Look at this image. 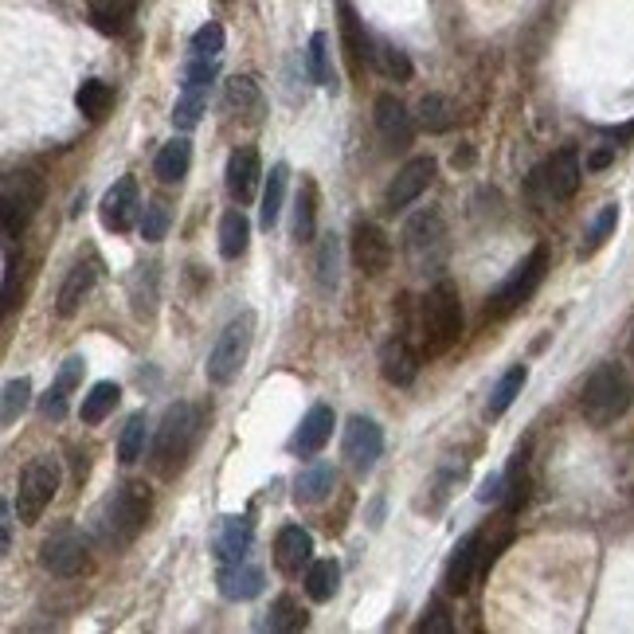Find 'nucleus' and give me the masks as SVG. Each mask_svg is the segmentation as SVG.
Returning <instances> with one entry per match:
<instances>
[{
	"label": "nucleus",
	"mask_w": 634,
	"mask_h": 634,
	"mask_svg": "<svg viewBox=\"0 0 634 634\" xmlns=\"http://www.w3.org/2000/svg\"><path fill=\"white\" fill-rule=\"evenodd\" d=\"M200 435H204V411L196 404H173L161 415V427H157V439H153V470L165 482H173L188 466V458L196 454Z\"/></svg>",
	"instance_id": "nucleus-1"
},
{
	"label": "nucleus",
	"mask_w": 634,
	"mask_h": 634,
	"mask_svg": "<svg viewBox=\"0 0 634 634\" xmlns=\"http://www.w3.org/2000/svg\"><path fill=\"white\" fill-rule=\"evenodd\" d=\"M634 400V384L627 376L623 364H599L584 384V396H580V408L591 427H611L615 419H623L631 411Z\"/></svg>",
	"instance_id": "nucleus-2"
},
{
	"label": "nucleus",
	"mask_w": 634,
	"mask_h": 634,
	"mask_svg": "<svg viewBox=\"0 0 634 634\" xmlns=\"http://www.w3.org/2000/svg\"><path fill=\"white\" fill-rule=\"evenodd\" d=\"M462 337V294L451 278H439L423 298V353L443 357Z\"/></svg>",
	"instance_id": "nucleus-3"
},
{
	"label": "nucleus",
	"mask_w": 634,
	"mask_h": 634,
	"mask_svg": "<svg viewBox=\"0 0 634 634\" xmlns=\"http://www.w3.org/2000/svg\"><path fill=\"white\" fill-rule=\"evenodd\" d=\"M149 509H153V498H149V486L145 482H126L118 486L106 505H102V541L106 544H134L149 521Z\"/></svg>",
	"instance_id": "nucleus-4"
},
{
	"label": "nucleus",
	"mask_w": 634,
	"mask_h": 634,
	"mask_svg": "<svg viewBox=\"0 0 634 634\" xmlns=\"http://www.w3.org/2000/svg\"><path fill=\"white\" fill-rule=\"evenodd\" d=\"M251 341H255V314H251V310H243L239 317H231V321H227L224 333L216 337V345H212V353H208V364H204L208 384L227 388V384L243 372L247 357H251Z\"/></svg>",
	"instance_id": "nucleus-5"
},
{
	"label": "nucleus",
	"mask_w": 634,
	"mask_h": 634,
	"mask_svg": "<svg viewBox=\"0 0 634 634\" xmlns=\"http://www.w3.org/2000/svg\"><path fill=\"white\" fill-rule=\"evenodd\" d=\"M447 224L435 208H423L419 216H411L404 227V255H408L411 271L427 274V271H443L447 263Z\"/></svg>",
	"instance_id": "nucleus-6"
},
{
	"label": "nucleus",
	"mask_w": 634,
	"mask_h": 634,
	"mask_svg": "<svg viewBox=\"0 0 634 634\" xmlns=\"http://www.w3.org/2000/svg\"><path fill=\"white\" fill-rule=\"evenodd\" d=\"M59 494V458L55 454H36L24 470H20V486H16V513L24 525H36L44 517V509Z\"/></svg>",
	"instance_id": "nucleus-7"
},
{
	"label": "nucleus",
	"mask_w": 634,
	"mask_h": 634,
	"mask_svg": "<svg viewBox=\"0 0 634 634\" xmlns=\"http://www.w3.org/2000/svg\"><path fill=\"white\" fill-rule=\"evenodd\" d=\"M544 271H548V247L541 243V247H533V251L513 267V274L494 290V298L486 302V314L509 317L513 310H521V306L537 294V286L544 282Z\"/></svg>",
	"instance_id": "nucleus-8"
},
{
	"label": "nucleus",
	"mask_w": 634,
	"mask_h": 634,
	"mask_svg": "<svg viewBox=\"0 0 634 634\" xmlns=\"http://www.w3.org/2000/svg\"><path fill=\"white\" fill-rule=\"evenodd\" d=\"M40 204H44V177L40 173H32V169L8 173L4 177V208H0L4 235L16 239L24 227L32 224V216L40 212Z\"/></svg>",
	"instance_id": "nucleus-9"
},
{
	"label": "nucleus",
	"mask_w": 634,
	"mask_h": 634,
	"mask_svg": "<svg viewBox=\"0 0 634 634\" xmlns=\"http://www.w3.org/2000/svg\"><path fill=\"white\" fill-rule=\"evenodd\" d=\"M40 568L51 572L55 580H75L91 568V548H87V537L71 525L55 529L51 537H44L40 544Z\"/></svg>",
	"instance_id": "nucleus-10"
},
{
	"label": "nucleus",
	"mask_w": 634,
	"mask_h": 634,
	"mask_svg": "<svg viewBox=\"0 0 634 634\" xmlns=\"http://www.w3.org/2000/svg\"><path fill=\"white\" fill-rule=\"evenodd\" d=\"M580 177H584V173H580L576 149H560V153H552L541 169L533 173L529 188L541 192L544 200H572L576 188H580Z\"/></svg>",
	"instance_id": "nucleus-11"
},
{
	"label": "nucleus",
	"mask_w": 634,
	"mask_h": 634,
	"mask_svg": "<svg viewBox=\"0 0 634 634\" xmlns=\"http://www.w3.org/2000/svg\"><path fill=\"white\" fill-rule=\"evenodd\" d=\"M341 454L349 462L353 474H368L376 466V458L384 454V431L364 419V415H353L349 427H345V443H341Z\"/></svg>",
	"instance_id": "nucleus-12"
},
{
	"label": "nucleus",
	"mask_w": 634,
	"mask_h": 634,
	"mask_svg": "<svg viewBox=\"0 0 634 634\" xmlns=\"http://www.w3.org/2000/svg\"><path fill=\"white\" fill-rule=\"evenodd\" d=\"M435 181V161L431 157H411L408 165L396 173V181L388 184V192H384V212H404L408 204H415L427 188Z\"/></svg>",
	"instance_id": "nucleus-13"
},
{
	"label": "nucleus",
	"mask_w": 634,
	"mask_h": 634,
	"mask_svg": "<svg viewBox=\"0 0 634 634\" xmlns=\"http://www.w3.org/2000/svg\"><path fill=\"white\" fill-rule=\"evenodd\" d=\"M349 251H353V263H357V271H364L368 278H376V274L388 271V263H392V239L380 231L376 224H361L353 227V239H349Z\"/></svg>",
	"instance_id": "nucleus-14"
},
{
	"label": "nucleus",
	"mask_w": 634,
	"mask_h": 634,
	"mask_svg": "<svg viewBox=\"0 0 634 634\" xmlns=\"http://www.w3.org/2000/svg\"><path fill=\"white\" fill-rule=\"evenodd\" d=\"M98 216H102V227L114 231V235H126V231L137 224V216H141V192H137L134 177H122V181L102 196Z\"/></svg>",
	"instance_id": "nucleus-15"
},
{
	"label": "nucleus",
	"mask_w": 634,
	"mask_h": 634,
	"mask_svg": "<svg viewBox=\"0 0 634 634\" xmlns=\"http://www.w3.org/2000/svg\"><path fill=\"white\" fill-rule=\"evenodd\" d=\"M227 192L235 204H251L255 192H259V181H263V161L251 145H239L231 157H227Z\"/></svg>",
	"instance_id": "nucleus-16"
},
{
	"label": "nucleus",
	"mask_w": 634,
	"mask_h": 634,
	"mask_svg": "<svg viewBox=\"0 0 634 634\" xmlns=\"http://www.w3.org/2000/svg\"><path fill=\"white\" fill-rule=\"evenodd\" d=\"M376 130L388 141V149H408L415 141V118L396 94H380L376 98Z\"/></svg>",
	"instance_id": "nucleus-17"
},
{
	"label": "nucleus",
	"mask_w": 634,
	"mask_h": 634,
	"mask_svg": "<svg viewBox=\"0 0 634 634\" xmlns=\"http://www.w3.org/2000/svg\"><path fill=\"white\" fill-rule=\"evenodd\" d=\"M478 556H482V533H466L462 541L454 544L447 572H443V584H447L451 595L470 591V584L478 580Z\"/></svg>",
	"instance_id": "nucleus-18"
},
{
	"label": "nucleus",
	"mask_w": 634,
	"mask_h": 634,
	"mask_svg": "<svg viewBox=\"0 0 634 634\" xmlns=\"http://www.w3.org/2000/svg\"><path fill=\"white\" fill-rule=\"evenodd\" d=\"M94 282H98V259H79L67 278H63V286H59V298H55V314L59 317H75L83 310V302L91 298Z\"/></svg>",
	"instance_id": "nucleus-19"
},
{
	"label": "nucleus",
	"mask_w": 634,
	"mask_h": 634,
	"mask_svg": "<svg viewBox=\"0 0 634 634\" xmlns=\"http://www.w3.org/2000/svg\"><path fill=\"white\" fill-rule=\"evenodd\" d=\"M310 560H314V537L302 525L278 529V537H274V564H278V572L298 576L302 568H310Z\"/></svg>",
	"instance_id": "nucleus-20"
},
{
	"label": "nucleus",
	"mask_w": 634,
	"mask_h": 634,
	"mask_svg": "<svg viewBox=\"0 0 634 634\" xmlns=\"http://www.w3.org/2000/svg\"><path fill=\"white\" fill-rule=\"evenodd\" d=\"M333 427H337V419H333V408H325V404H314V408L306 411V419H302V427L294 431V439H290V451L298 454V458H314L329 439H333Z\"/></svg>",
	"instance_id": "nucleus-21"
},
{
	"label": "nucleus",
	"mask_w": 634,
	"mask_h": 634,
	"mask_svg": "<svg viewBox=\"0 0 634 634\" xmlns=\"http://www.w3.org/2000/svg\"><path fill=\"white\" fill-rule=\"evenodd\" d=\"M216 580H220V595H224V599L243 603V599H255V595L263 591V568L243 556V560H235V564H220V576H216Z\"/></svg>",
	"instance_id": "nucleus-22"
},
{
	"label": "nucleus",
	"mask_w": 634,
	"mask_h": 634,
	"mask_svg": "<svg viewBox=\"0 0 634 634\" xmlns=\"http://www.w3.org/2000/svg\"><path fill=\"white\" fill-rule=\"evenodd\" d=\"M251 541H255V525L251 517H224L220 521V533H216V560L220 564H235L251 552Z\"/></svg>",
	"instance_id": "nucleus-23"
},
{
	"label": "nucleus",
	"mask_w": 634,
	"mask_h": 634,
	"mask_svg": "<svg viewBox=\"0 0 634 634\" xmlns=\"http://www.w3.org/2000/svg\"><path fill=\"white\" fill-rule=\"evenodd\" d=\"M380 372H384V380L388 384H396V388H408L411 380L419 376V357L408 349V341H388L384 349H380Z\"/></svg>",
	"instance_id": "nucleus-24"
},
{
	"label": "nucleus",
	"mask_w": 634,
	"mask_h": 634,
	"mask_svg": "<svg viewBox=\"0 0 634 634\" xmlns=\"http://www.w3.org/2000/svg\"><path fill=\"white\" fill-rule=\"evenodd\" d=\"M192 169V141L188 137H173L169 145H161L157 161H153V173L161 177V184H177L188 177Z\"/></svg>",
	"instance_id": "nucleus-25"
},
{
	"label": "nucleus",
	"mask_w": 634,
	"mask_h": 634,
	"mask_svg": "<svg viewBox=\"0 0 634 634\" xmlns=\"http://www.w3.org/2000/svg\"><path fill=\"white\" fill-rule=\"evenodd\" d=\"M224 102H227V110L243 114L247 122H259V118H263V91H259V83H255V79H247V75L227 79Z\"/></svg>",
	"instance_id": "nucleus-26"
},
{
	"label": "nucleus",
	"mask_w": 634,
	"mask_h": 634,
	"mask_svg": "<svg viewBox=\"0 0 634 634\" xmlns=\"http://www.w3.org/2000/svg\"><path fill=\"white\" fill-rule=\"evenodd\" d=\"M333 486H337V470H333L329 462H314V466H306V470L298 474L294 501H298V505H317L321 498H329Z\"/></svg>",
	"instance_id": "nucleus-27"
},
{
	"label": "nucleus",
	"mask_w": 634,
	"mask_h": 634,
	"mask_svg": "<svg viewBox=\"0 0 634 634\" xmlns=\"http://www.w3.org/2000/svg\"><path fill=\"white\" fill-rule=\"evenodd\" d=\"M415 122L427 134H447V130H454V122H458V106H454L447 94H423L419 110H415Z\"/></svg>",
	"instance_id": "nucleus-28"
},
{
	"label": "nucleus",
	"mask_w": 634,
	"mask_h": 634,
	"mask_svg": "<svg viewBox=\"0 0 634 634\" xmlns=\"http://www.w3.org/2000/svg\"><path fill=\"white\" fill-rule=\"evenodd\" d=\"M341 40H345V55H349L353 71H361L364 63H372V40H368L364 24L357 20L353 4H341Z\"/></svg>",
	"instance_id": "nucleus-29"
},
{
	"label": "nucleus",
	"mask_w": 634,
	"mask_h": 634,
	"mask_svg": "<svg viewBox=\"0 0 634 634\" xmlns=\"http://www.w3.org/2000/svg\"><path fill=\"white\" fill-rule=\"evenodd\" d=\"M118 400H122V388L114 380H98L91 392L83 396V404H79V419L87 427H94V423H102L110 411L118 408Z\"/></svg>",
	"instance_id": "nucleus-30"
},
{
	"label": "nucleus",
	"mask_w": 634,
	"mask_h": 634,
	"mask_svg": "<svg viewBox=\"0 0 634 634\" xmlns=\"http://www.w3.org/2000/svg\"><path fill=\"white\" fill-rule=\"evenodd\" d=\"M341 588V564L333 560V556H325V560H310V568H306V595L314 599V603H325V599H333Z\"/></svg>",
	"instance_id": "nucleus-31"
},
{
	"label": "nucleus",
	"mask_w": 634,
	"mask_h": 634,
	"mask_svg": "<svg viewBox=\"0 0 634 634\" xmlns=\"http://www.w3.org/2000/svg\"><path fill=\"white\" fill-rule=\"evenodd\" d=\"M525 380H529V368H525V364H513V368L498 380V388L490 392V400H486V419H501L505 411L513 408V400L521 396Z\"/></svg>",
	"instance_id": "nucleus-32"
},
{
	"label": "nucleus",
	"mask_w": 634,
	"mask_h": 634,
	"mask_svg": "<svg viewBox=\"0 0 634 634\" xmlns=\"http://www.w3.org/2000/svg\"><path fill=\"white\" fill-rule=\"evenodd\" d=\"M317 235V184L306 177L298 196H294V239L298 243H314Z\"/></svg>",
	"instance_id": "nucleus-33"
},
{
	"label": "nucleus",
	"mask_w": 634,
	"mask_h": 634,
	"mask_svg": "<svg viewBox=\"0 0 634 634\" xmlns=\"http://www.w3.org/2000/svg\"><path fill=\"white\" fill-rule=\"evenodd\" d=\"M372 67H376L384 79H396V83H408L411 71H415L408 51H400V47L388 44V40H372Z\"/></svg>",
	"instance_id": "nucleus-34"
},
{
	"label": "nucleus",
	"mask_w": 634,
	"mask_h": 634,
	"mask_svg": "<svg viewBox=\"0 0 634 634\" xmlns=\"http://www.w3.org/2000/svg\"><path fill=\"white\" fill-rule=\"evenodd\" d=\"M247 239H251V224L243 216V208H231L220 220V255L224 259H239L247 251Z\"/></svg>",
	"instance_id": "nucleus-35"
},
{
	"label": "nucleus",
	"mask_w": 634,
	"mask_h": 634,
	"mask_svg": "<svg viewBox=\"0 0 634 634\" xmlns=\"http://www.w3.org/2000/svg\"><path fill=\"white\" fill-rule=\"evenodd\" d=\"M337 282H341V239L329 231V235H321V247H317V286L325 294H333Z\"/></svg>",
	"instance_id": "nucleus-36"
},
{
	"label": "nucleus",
	"mask_w": 634,
	"mask_h": 634,
	"mask_svg": "<svg viewBox=\"0 0 634 634\" xmlns=\"http://www.w3.org/2000/svg\"><path fill=\"white\" fill-rule=\"evenodd\" d=\"M286 181H290V169L286 165H274L271 177H267V188H263V208H259V224L271 231L282 216V204H286Z\"/></svg>",
	"instance_id": "nucleus-37"
},
{
	"label": "nucleus",
	"mask_w": 634,
	"mask_h": 634,
	"mask_svg": "<svg viewBox=\"0 0 634 634\" xmlns=\"http://www.w3.org/2000/svg\"><path fill=\"white\" fill-rule=\"evenodd\" d=\"M145 439H149V415L145 411H134L122 427V439H118V462L122 466H134L137 458L145 454Z\"/></svg>",
	"instance_id": "nucleus-38"
},
{
	"label": "nucleus",
	"mask_w": 634,
	"mask_h": 634,
	"mask_svg": "<svg viewBox=\"0 0 634 634\" xmlns=\"http://www.w3.org/2000/svg\"><path fill=\"white\" fill-rule=\"evenodd\" d=\"M75 106H79V114H83V118L102 122V118H106V110L114 106V91H110L102 79H87V83L75 91Z\"/></svg>",
	"instance_id": "nucleus-39"
},
{
	"label": "nucleus",
	"mask_w": 634,
	"mask_h": 634,
	"mask_svg": "<svg viewBox=\"0 0 634 634\" xmlns=\"http://www.w3.org/2000/svg\"><path fill=\"white\" fill-rule=\"evenodd\" d=\"M306 75L317 87H333V63H329V36L314 32L310 47H306Z\"/></svg>",
	"instance_id": "nucleus-40"
},
{
	"label": "nucleus",
	"mask_w": 634,
	"mask_h": 634,
	"mask_svg": "<svg viewBox=\"0 0 634 634\" xmlns=\"http://www.w3.org/2000/svg\"><path fill=\"white\" fill-rule=\"evenodd\" d=\"M204 110H208V91H196V87H181V98H177V106H173V126L177 130H196L200 126V118H204Z\"/></svg>",
	"instance_id": "nucleus-41"
},
{
	"label": "nucleus",
	"mask_w": 634,
	"mask_h": 634,
	"mask_svg": "<svg viewBox=\"0 0 634 634\" xmlns=\"http://www.w3.org/2000/svg\"><path fill=\"white\" fill-rule=\"evenodd\" d=\"M130 20V4L126 0H91V24L106 36H118Z\"/></svg>",
	"instance_id": "nucleus-42"
},
{
	"label": "nucleus",
	"mask_w": 634,
	"mask_h": 634,
	"mask_svg": "<svg viewBox=\"0 0 634 634\" xmlns=\"http://www.w3.org/2000/svg\"><path fill=\"white\" fill-rule=\"evenodd\" d=\"M267 627L271 631H302L306 627V611L294 595H278L267 611Z\"/></svg>",
	"instance_id": "nucleus-43"
},
{
	"label": "nucleus",
	"mask_w": 634,
	"mask_h": 634,
	"mask_svg": "<svg viewBox=\"0 0 634 634\" xmlns=\"http://www.w3.org/2000/svg\"><path fill=\"white\" fill-rule=\"evenodd\" d=\"M619 227V208L615 204H607L595 220H591V227H588V235H584V247H580V259H591L607 239H611V231Z\"/></svg>",
	"instance_id": "nucleus-44"
},
{
	"label": "nucleus",
	"mask_w": 634,
	"mask_h": 634,
	"mask_svg": "<svg viewBox=\"0 0 634 634\" xmlns=\"http://www.w3.org/2000/svg\"><path fill=\"white\" fill-rule=\"evenodd\" d=\"M28 404H32V380H28V376L8 380V384H4V411H0L4 427H8V423H16V419L28 411Z\"/></svg>",
	"instance_id": "nucleus-45"
},
{
	"label": "nucleus",
	"mask_w": 634,
	"mask_h": 634,
	"mask_svg": "<svg viewBox=\"0 0 634 634\" xmlns=\"http://www.w3.org/2000/svg\"><path fill=\"white\" fill-rule=\"evenodd\" d=\"M169 220H173L169 208H165L161 200H153V204L141 212V239H145V243H161L165 231H169Z\"/></svg>",
	"instance_id": "nucleus-46"
},
{
	"label": "nucleus",
	"mask_w": 634,
	"mask_h": 634,
	"mask_svg": "<svg viewBox=\"0 0 634 634\" xmlns=\"http://www.w3.org/2000/svg\"><path fill=\"white\" fill-rule=\"evenodd\" d=\"M224 51V28L216 24V20H208L196 36H192V55H208V59H216Z\"/></svg>",
	"instance_id": "nucleus-47"
},
{
	"label": "nucleus",
	"mask_w": 634,
	"mask_h": 634,
	"mask_svg": "<svg viewBox=\"0 0 634 634\" xmlns=\"http://www.w3.org/2000/svg\"><path fill=\"white\" fill-rule=\"evenodd\" d=\"M415 631H423V634H451L454 631V619H451V611H447V603L443 599H435L431 607H427V615L419 619V627Z\"/></svg>",
	"instance_id": "nucleus-48"
},
{
	"label": "nucleus",
	"mask_w": 634,
	"mask_h": 634,
	"mask_svg": "<svg viewBox=\"0 0 634 634\" xmlns=\"http://www.w3.org/2000/svg\"><path fill=\"white\" fill-rule=\"evenodd\" d=\"M83 372H87V364H83V357H67L63 361V368H59V376H55V388H63L67 396L83 384Z\"/></svg>",
	"instance_id": "nucleus-49"
},
{
	"label": "nucleus",
	"mask_w": 634,
	"mask_h": 634,
	"mask_svg": "<svg viewBox=\"0 0 634 634\" xmlns=\"http://www.w3.org/2000/svg\"><path fill=\"white\" fill-rule=\"evenodd\" d=\"M16 278H20L16 251H4V314H12V310H16Z\"/></svg>",
	"instance_id": "nucleus-50"
},
{
	"label": "nucleus",
	"mask_w": 634,
	"mask_h": 634,
	"mask_svg": "<svg viewBox=\"0 0 634 634\" xmlns=\"http://www.w3.org/2000/svg\"><path fill=\"white\" fill-rule=\"evenodd\" d=\"M40 411H44L47 419H63V415H67V392L51 384V388H47V396L40 400Z\"/></svg>",
	"instance_id": "nucleus-51"
},
{
	"label": "nucleus",
	"mask_w": 634,
	"mask_h": 634,
	"mask_svg": "<svg viewBox=\"0 0 634 634\" xmlns=\"http://www.w3.org/2000/svg\"><path fill=\"white\" fill-rule=\"evenodd\" d=\"M478 501H482V505L505 501V474H490V478L482 482V490H478Z\"/></svg>",
	"instance_id": "nucleus-52"
},
{
	"label": "nucleus",
	"mask_w": 634,
	"mask_h": 634,
	"mask_svg": "<svg viewBox=\"0 0 634 634\" xmlns=\"http://www.w3.org/2000/svg\"><path fill=\"white\" fill-rule=\"evenodd\" d=\"M607 165H611V149H595V153L588 157L591 173H599V169H607Z\"/></svg>",
	"instance_id": "nucleus-53"
},
{
	"label": "nucleus",
	"mask_w": 634,
	"mask_h": 634,
	"mask_svg": "<svg viewBox=\"0 0 634 634\" xmlns=\"http://www.w3.org/2000/svg\"><path fill=\"white\" fill-rule=\"evenodd\" d=\"M12 505H16V501H12ZM12 505L4 501V541H0L4 552H12Z\"/></svg>",
	"instance_id": "nucleus-54"
},
{
	"label": "nucleus",
	"mask_w": 634,
	"mask_h": 634,
	"mask_svg": "<svg viewBox=\"0 0 634 634\" xmlns=\"http://www.w3.org/2000/svg\"><path fill=\"white\" fill-rule=\"evenodd\" d=\"M470 161H474V149H462V153H454V169H458V165H470Z\"/></svg>",
	"instance_id": "nucleus-55"
},
{
	"label": "nucleus",
	"mask_w": 634,
	"mask_h": 634,
	"mask_svg": "<svg viewBox=\"0 0 634 634\" xmlns=\"http://www.w3.org/2000/svg\"><path fill=\"white\" fill-rule=\"evenodd\" d=\"M631 357H634V341H631Z\"/></svg>",
	"instance_id": "nucleus-56"
}]
</instances>
